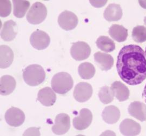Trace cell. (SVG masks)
Returning <instances> with one entry per match:
<instances>
[{
    "instance_id": "cell-1",
    "label": "cell",
    "mask_w": 146,
    "mask_h": 136,
    "mask_svg": "<svg viewBox=\"0 0 146 136\" xmlns=\"http://www.w3.org/2000/svg\"><path fill=\"white\" fill-rule=\"evenodd\" d=\"M116 69L121 79L131 86L141 84L146 79L145 53L140 46L128 45L122 47L117 58Z\"/></svg>"
},
{
    "instance_id": "cell-2",
    "label": "cell",
    "mask_w": 146,
    "mask_h": 136,
    "mask_svg": "<svg viewBox=\"0 0 146 136\" xmlns=\"http://www.w3.org/2000/svg\"><path fill=\"white\" fill-rule=\"evenodd\" d=\"M23 79L30 86H37L42 83L46 79L43 68L38 64H32L25 68L23 72Z\"/></svg>"
},
{
    "instance_id": "cell-3",
    "label": "cell",
    "mask_w": 146,
    "mask_h": 136,
    "mask_svg": "<svg viewBox=\"0 0 146 136\" xmlns=\"http://www.w3.org/2000/svg\"><path fill=\"white\" fill-rule=\"evenodd\" d=\"M73 79L70 74L60 72L52 77L51 84L52 89L59 94H65L73 88Z\"/></svg>"
},
{
    "instance_id": "cell-4",
    "label": "cell",
    "mask_w": 146,
    "mask_h": 136,
    "mask_svg": "<svg viewBox=\"0 0 146 136\" xmlns=\"http://www.w3.org/2000/svg\"><path fill=\"white\" fill-rule=\"evenodd\" d=\"M47 15V9L40 2L34 3L27 14L28 21L33 25L40 24L45 20Z\"/></svg>"
},
{
    "instance_id": "cell-5",
    "label": "cell",
    "mask_w": 146,
    "mask_h": 136,
    "mask_svg": "<svg viewBox=\"0 0 146 136\" xmlns=\"http://www.w3.org/2000/svg\"><path fill=\"white\" fill-rule=\"evenodd\" d=\"M91 53V48L88 44L84 42L73 43L70 48L72 57L75 60L80 61L86 59Z\"/></svg>"
},
{
    "instance_id": "cell-6",
    "label": "cell",
    "mask_w": 146,
    "mask_h": 136,
    "mask_svg": "<svg viewBox=\"0 0 146 136\" xmlns=\"http://www.w3.org/2000/svg\"><path fill=\"white\" fill-rule=\"evenodd\" d=\"M78 22L77 16L70 11H63L58 18L59 26L66 31H70L74 29L77 26Z\"/></svg>"
},
{
    "instance_id": "cell-7",
    "label": "cell",
    "mask_w": 146,
    "mask_h": 136,
    "mask_svg": "<svg viewBox=\"0 0 146 136\" xmlns=\"http://www.w3.org/2000/svg\"><path fill=\"white\" fill-rule=\"evenodd\" d=\"M5 118L9 125L19 127L22 125L25 121V114L19 108L12 107L6 111Z\"/></svg>"
},
{
    "instance_id": "cell-8",
    "label": "cell",
    "mask_w": 146,
    "mask_h": 136,
    "mask_svg": "<svg viewBox=\"0 0 146 136\" xmlns=\"http://www.w3.org/2000/svg\"><path fill=\"white\" fill-rule=\"evenodd\" d=\"M30 42L34 48L38 50H42L49 46L50 38L47 33L38 30L31 34Z\"/></svg>"
},
{
    "instance_id": "cell-9",
    "label": "cell",
    "mask_w": 146,
    "mask_h": 136,
    "mask_svg": "<svg viewBox=\"0 0 146 136\" xmlns=\"http://www.w3.org/2000/svg\"><path fill=\"white\" fill-rule=\"evenodd\" d=\"M93 120V114L90 110L83 108L80 110L78 116L73 121V126L78 130H84L88 128Z\"/></svg>"
},
{
    "instance_id": "cell-10",
    "label": "cell",
    "mask_w": 146,
    "mask_h": 136,
    "mask_svg": "<svg viewBox=\"0 0 146 136\" xmlns=\"http://www.w3.org/2000/svg\"><path fill=\"white\" fill-rule=\"evenodd\" d=\"M93 94L92 86L87 82H80L75 87L74 97L79 102L87 101Z\"/></svg>"
},
{
    "instance_id": "cell-11",
    "label": "cell",
    "mask_w": 146,
    "mask_h": 136,
    "mask_svg": "<svg viewBox=\"0 0 146 136\" xmlns=\"http://www.w3.org/2000/svg\"><path fill=\"white\" fill-rule=\"evenodd\" d=\"M70 127L69 116L65 113H60L55 118V124L52 126V131L58 135H64L68 132Z\"/></svg>"
},
{
    "instance_id": "cell-12",
    "label": "cell",
    "mask_w": 146,
    "mask_h": 136,
    "mask_svg": "<svg viewBox=\"0 0 146 136\" xmlns=\"http://www.w3.org/2000/svg\"><path fill=\"white\" fill-rule=\"evenodd\" d=\"M141 130L140 125L130 119H125L120 124V131L124 136H136L140 133Z\"/></svg>"
},
{
    "instance_id": "cell-13",
    "label": "cell",
    "mask_w": 146,
    "mask_h": 136,
    "mask_svg": "<svg viewBox=\"0 0 146 136\" xmlns=\"http://www.w3.org/2000/svg\"><path fill=\"white\" fill-rule=\"evenodd\" d=\"M38 101L44 106L49 107L54 105L56 100V95L50 87L40 89L37 94Z\"/></svg>"
},
{
    "instance_id": "cell-14",
    "label": "cell",
    "mask_w": 146,
    "mask_h": 136,
    "mask_svg": "<svg viewBox=\"0 0 146 136\" xmlns=\"http://www.w3.org/2000/svg\"><path fill=\"white\" fill-rule=\"evenodd\" d=\"M129 114L141 121H146V105L140 101L131 102L128 107Z\"/></svg>"
},
{
    "instance_id": "cell-15",
    "label": "cell",
    "mask_w": 146,
    "mask_h": 136,
    "mask_svg": "<svg viewBox=\"0 0 146 136\" xmlns=\"http://www.w3.org/2000/svg\"><path fill=\"white\" fill-rule=\"evenodd\" d=\"M17 34V25L13 20L5 21L1 31V37L5 42L13 40Z\"/></svg>"
},
{
    "instance_id": "cell-16",
    "label": "cell",
    "mask_w": 146,
    "mask_h": 136,
    "mask_svg": "<svg viewBox=\"0 0 146 136\" xmlns=\"http://www.w3.org/2000/svg\"><path fill=\"white\" fill-rule=\"evenodd\" d=\"M94 60L103 71H108L114 65V59L109 54L97 52L94 54Z\"/></svg>"
},
{
    "instance_id": "cell-17",
    "label": "cell",
    "mask_w": 146,
    "mask_h": 136,
    "mask_svg": "<svg viewBox=\"0 0 146 136\" xmlns=\"http://www.w3.org/2000/svg\"><path fill=\"white\" fill-rule=\"evenodd\" d=\"M120 111L114 106H109L105 107L103 110L102 116L103 120L108 124H114L120 119Z\"/></svg>"
},
{
    "instance_id": "cell-18",
    "label": "cell",
    "mask_w": 146,
    "mask_h": 136,
    "mask_svg": "<svg viewBox=\"0 0 146 136\" xmlns=\"http://www.w3.org/2000/svg\"><path fill=\"white\" fill-rule=\"evenodd\" d=\"M15 79L10 75H4L1 77L0 93L2 95L11 94L15 89Z\"/></svg>"
},
{
    "instance_id": "cell-19",
    "label": "cell",
    "mask_w": 146,
    "mask_h": 136,
    "mask_svg": "<svg viewBox=\"0 0 146 136\" xmlns=\"http://www.w3.org/2000/svg\"><path fill=\"white\" fill-rule=\"evenodd\" d=\"M104 16V19L109 22L119 21L122 16V8L119 5L110 4L106 8Z\"/></svg>"
},
{
    "instance_id": "cell-20",
    "label": "cell",
    "mask_w": 146,
    "mask_h": 136,
    "mask_svg": "<svg viewBox=\"0 0 146 136\" xmlns=\"http://www.w3.org/2000/svg\"><path fill=\"white\" fill-rule=\"evenodd\" d=\"M111 88L113 90L116 98L120 102L128 99L130 94L129 90L124 84L120 81H115L111 84Z\"/></svg>"
},
{
    "instance_id": "cell-21",
    "label": "cell",
    "mask_w": 146,
    "mask_h": 136,
    "mask_svg": "<svg viewBox=\"0 0 146 136\" xmlns=\"http://www.w3.org/2000/svg\"><path fill=\"white\" fill-rule=\"evenodd\" d=\"M0 67L5 69L10 67L14 60V53L10 47L1 45L0 47Z\"/></svg>"
},
{
    "instance_id": "cell-22",
    "label": "cell",
    "mask_w": 146,
    "mask_h": 136,
    "mask_svg": "<svg viewBox=\"0 0 146 136\" xmlns=\"http://www.w3.org/2000/svg\"><path fill=\"white\" fill-rule=\"evenodd\" d=\"M109 34L116 42H123L128 37V30L122 25L114 24L110 27Z\"/></svg>"
},
{
    "instance_id": "cell-23",
    "label": "cell",
    "mask_w": 146,
    "mask_h": 136,
    "mask_svg": "<svg viewBox=\"0 0 146 136\" xmlns=\"http://www.w3.org/2000/svg\"><path fill=\"white\" fill-rule=\"evenodd\" d=\"M13 3L14 6L13 13L14 16L17 18H23L30 7L29 1L14 0L13 1Z\"/></svg>"
},
{
    "instance_id": "cell-24",
    "label": "cell",
    "mask_w": 146,
    "mask_h": 136,
    "mask_svg": "<svg viewBox=\"0 0 146 136\" xmlns=\"http://www.w3.org/2000/svg\"><path fill=\"white\" fill-rule=\"evenodd\" d=\"M96 72L95 68L92 63L84 62L81 63L78 68L80 76L84 79H89L94 77Z\"/></svg>"
},
{
    "instance_id": "cell-25",
    "label": "cell",
    "mask_w": 146,
    "mask_h": 136,
    "mask_svg": "<svg viewBox=\"0 0 146 136\" xmlns=\"http://www.w3.org/2000/svg\"><path fill=\"white\" fill-rule=\"evenodd\" d=\"M96 44L101 51L106 53H111L115 48V44L113 40L106 36H100L97 39Z\"/></svg>"
},
{
    "instance_id": "cell-26",
    "label": "cell",
    "mask_w": 146,
    "mask_h": 136,
    "mask_svg": "<svg viewBox=\"0 0 146 136\" xmlns=\"http://www.w3.org/2000/svg\"><path fill=\"white\" fill-rule=\"evenodd\" d=\"M113 90L108 86H104L100 89L99 97L101 102L104 104H108L111 102L114 97Z\"/></svg>"
},
{
    "instance_id": "cell-27",
    "label": "cell",
    "mask_w": 146,
    "mask_h": 136,
    "mask_svg": "<svg viewBox=\"0 0 146 136\" xmlns=\"http://www.w3.org/2000/svg\"><path fill=\"white\" fill-rule=\"evenodd\" d=\"M132 38L137 42H143L146 41V28L143 26H137L132 31Z\"/></svg>"
},
{
    "instance_id": "cell-28",
    "label": "cell",
    "mask_w": 146,
    "mask_h": 136,
    "mask_svg": "<svg viewBox=\"0 0 146 136\" xmlns=\"http://www.w3.org/2000/svg\"><path fill=\"white\" fill-rule=\"evenodd\" d=\"M11 11V4L9 0L0 1V15L5 18L9 15Z\"/></svg>"
},
{
    "instance_id": "cell-29",
    "label": "cell",
    "mask_w": 146,
    "mask_h": 136,
    "mask_svg": "<svg viewBox=\"0 0 146 136\" xmlns=\"http://www.w3.org/2000/svg\"><path fill=\"white\" fill-rule=\"evenodd\" d=\"M23 136H40L39 129L36 127H31L27 130Z\"/></svg>"
},
{
    "instance_id": "cell-30",
    "label": "cell",
    "mask_w": 146,
    "mask_h": 136,
    "mask_svg": "<svg viewBox=\"0 0 146 136\" xmlns=\"http://www.w3.org/2000/svg\"><path fill=\"white\" fill-rule=\"evenodd\" d=\"M89 2L94 7L100 8L104 6L107 2V1H89Z\"/></svg>"
},
{
    "instance_id": "cell-31",
    "label": "cell",
    "mask_w": 146,
    "mask_h": 136,
    "mask_svg": "<svg viewBox=\"0 0 146 136\" xmlns=\"http://www.w3.org/2000/svg\"><path fill=\"white\" fill-rule=\"evenodd\" d=\"M101 135V136L102 135H114V136H115L116 135H115V133L114 132L110 131V130H108V131H105L104 132L102 133Z\"/></svg>"
},
{
    "instance_id": "cell-32",
    "label": "cell",
    "mask_w": 146,
    "mask_h": 136,
    "mask_svg": "<svg viewBox=\"0 0 146 136\" xmlns=\"http://www.w3.org/2000/svg\"><path fill=\"white\" fill-rule=\"evenodd\" d=\"M139 3L141 7L144 9H146V1H139Z\"/></svg>"
},
{
    "instance_id": "cell-33",
    "label": "cell",
    "mask_w": 146,
    "mask_h": 136,
    "mask_svg": "<svg viewBox=\"0 0 146 136\" xmlns=\"http://www.w3.org/2000/svg\"><path fill=\"white\" fill-rule=\"evenodd\" d=\"M142 98H143V100L145 101V102H146V84L145 86V87L144 88V90H143V93H142Z\"/></svg>"
},
{
    "instance_id": "cell-34",
    "label": "cell",
    "mask_w": 146,
    "mask_h": 136,
    "mask_svg": "<svg viewBox=\"0 0 146 136\" xmlns=\"http://www.w3.org/2000/svg\"><path fill=\"white\" fill-rule=\"evenodd\" d=\"M144 23H145V25H146V16H145V18H144Z\"/></svg>"
},
{
    "instance_id": "cell-35",
    "label": "cell",
    "mask_w": 146,
    "mask_h": 136,
    "mask_svg": "<svg viewBox=\"0 0 146 136\" xmlns=\"http://www.w3.org/2000/svg\"></svg>"
}]
</instances>
